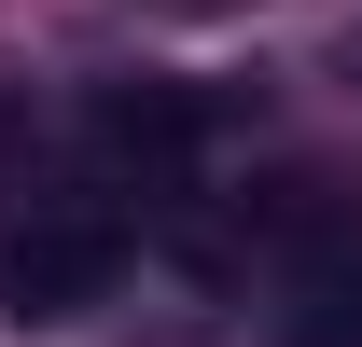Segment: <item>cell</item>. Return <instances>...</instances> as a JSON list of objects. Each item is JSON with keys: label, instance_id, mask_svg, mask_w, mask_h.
Returning <instances> with one entry per match:
<instances>
[{"label": "cell", "instance_id": "cell-1", "mask_svg": "<svg viewBox=\"0 0 362 347\" xmlns=\"http://www.w3.org/2000/svg\"><path fill=\"white\" fill-rule=\"evenodd\" d=\"M112 278H126V222H98V209H42L0 236V319L14 334H56V319L112 305Z\"/></svg>", "mask_w": 362, "mask_h": 347}, {"label": "cell", "instance_id": "cell-2", "mask_svg": "<svg viewBox=\"0 0 362 347\" xmlns=\"http://www.w3.org/2000/svg\"><path fill=\"white\" fill-rule=\"evenodd\" d=\"M98 153H112V167H181V153H195V139H209V97L195 84H153V70H126V84H98Z\"/></svg>", "mask_w": 362, "mask_h": 347}, {"label": "cell", "instance_id": "cell-3", "mask_svg": "<svg viewBox=\"0 0 362 347\" xmlns=\"http://www.w3.org/2000/svg\"><path fill=\"white\" fill-rule=\"evenodd\" d=\"M168 14H237V0H168Z\"/></svg>", "mask_w": 362, "mask_h": 347}]
</instances>
